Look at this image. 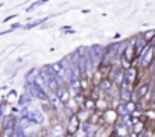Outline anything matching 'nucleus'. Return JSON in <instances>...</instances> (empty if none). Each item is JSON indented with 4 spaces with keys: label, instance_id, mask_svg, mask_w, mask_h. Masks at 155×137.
Masks as SVG:
<instances>
[{
    "label": "nucleus",
    "instance_id": "nucleus-1",
    "mask_svg": "<svg viewBox=\"0 0 155 137\" xmlns=\"http://www.w3.org/2000/svg\"><path fill=\"white\" fill-rule=\"evenodd\" d=\"M137 81H138V65H131L125 70V82L132 89L137 85Z\"/></svg>",
    "mask_w": 155,
    "mask_h": 137
},
{
    "label": "nucleus",
    "instance_id": "nucleus-2",
    "mask_svg": "<svg viewBox=\"0 0 155 137\" xmlns=\"http://www.w3.org/2000/svg\"><path fill=\"white\" fill-rule=\"evenodd\" d=\"M79 128H81V120L78 119L76 114H71V116L68 117V122H67V132L76 134Z\"/></svg>",
    "mask_w": 155,
    "mask_h": 137
},
{
    "label": "nucleus",
    "instance_id": "nucleus-3",
    "mask_svg": "<svg viewBox=\"0 0 155 137\" xmlns=\"http://www.w3.org/2000/svg\"><path fill=\"white\" fill-rule=\"evenodd\" d=\"M135 93H137V96H138V99L140 101H143L144 98H147V95L150 93V90H152V87H150V84L149 82H141L140 85H135Z\"/></svg>",
    "mask_w": 155,
    "mask_h": 137
},
{
    "label": "nucleus",
    "instance_id": "nucleus-4",
    "mask_svg": "<svg viewBox=\"0 0 155 137\" xmlns=\"http://www.w3.org/2000/svg\"><path fill=\"white\" fill-rule=\"evenodd\" d=\"M114 131H116V135H119V137H128V135L131 134L129 126L125 125L123 122H116V128H114Z\"/></svg>",
    "mask_w": 155,
    "mask_h": 137
},
{
    "label": "nucleus",
    "instance_id": "nucleus-5",
    "mask_svg": "<svg viewBox=\"0 0 155 137\" xmlns=\"http://www.w3.org/2000/svg\"><path fill=\"white\" fill-rule=\"evenodd\" d=\"M55 93H56V96L59 98V101H61L64 105H65V104L70 101V98H71V96H70V90H68L67 87H59Z\"/></svg>",
    "mask_w": 155,
    "mask_h": 137
},
{
    "label": "nucleus",
    "instance_id": "nucleus-6",
    "mask_svg": "<svg viewBox=\"0 0 155 137\" xmlns=\"http://www.w3.org/2000/svg\"><path fill=\"white\" fill-rule=\"evenodd\" d=\"M104 119H107L110 123H116L117 122V119H119V114H117V111L116 110H105L104 111Z\"/></svg>",
    "mask_w": 155,
    "mask_h": 137
},
{
    "label": "nucleus",
    "instance_id": "nucleus-7",
    "mask_svg": "<svg viewBox=\"0 0 155 137\" xmlns=\"http://www.w3.org/2000/svg\"><path fill=\"white\" fill-rule=\"evenodd\" d=\"M114 84H113V81L107 76V78H104L101 82H99V85H97V89L99 90H102V92H105V93H108L110 90H111V87H113Z\"/></svg>",
    "mask_w": 155,
    "mask_h": 137
},
{
    "label": "nucleus",
    "instance_id": "nucleus-8",
    "mask_svg": "<svg viewBox=\"0 0 155 137\" xmlns=\"http://www.w3.org/2000/svg\"><path fill=\"white\" fill-rule=\"evenodd\" d=\"M82 108H84V110H87V111H90V113H93V111L96 110V101H94L93 98H85Z\"/></svg>",
    "mask_w": 155,
    "mask_h": 137
},
{
    "label": "nucleus",
    "instance_id": "nucleus-9",
    "mask_svg": "<svg viewBox=\"0 0 155 137\" xmlns=\"http://www.w3.org/2000/svg\"><path fill=\"white\" fill-rule=\"evenodd\" d=\"M140 35L144 38V41H146V43H149V44H150V43L155 40V29H146V31H143Z\"/></svg>",
    "mask_w": 155,
    "mask_h": 137
},
{
    "label": "nucleus",
    "instance_id": "nucleus-10",
    "mask_svg": "<svg viewBox=\"0 0 155 137\" xmlns=\"http://www.w3.org/2000/svg\"><path fill=\"white\" fill-rule=\"evenodd\" d=\"M52 134H53L55 137H62V126H61V125L52 126Z\"/></svg>",
    "mask_w": 155,
    "mask_h": 137
},
{
    "label": "nucleus",
    "instance_id": "nucleus-11",
    "mask_svg": "<svg viewBox=\"0 0 155 137\" xmlns=\"http://www.w3.org/2000/svg\"><path fill=\"white\" fill-rule=\"evenodd\" d=\"M47 2H50V0H38V2H34V3L28 8V11H32V9H35V8H38V6H41V5L47 3Z\"/></svg>",
    "mask_w": 155,
    "mask_h": 137
},
{
    "label": "nucleus",
    "instance_id": "nucleus-12",
    "mask_svg": "<svg viewBox=\"0 0 155 137\" xmlns=\"http://www.w3.org/2000/svg\"><path fill=\"white\" fill-rule=\"evenodd\" d=\"M6 98H8V99H6L8 102H14V101H17V92H15V90H12V92H9Z\"/></svg>",
    "mask_w": 155,
    "mask_h": 137
},
{
    "label": "nucleus",
    "instance_id": "nucleus-13",
    "mask_svg": "<svg viewBox=\"0 0 155 137\" xmlns=\"http://www.w3.org/2000/svg\"><path fill=\"white\" fill-rule=\"evenodd\" d=\"M79 84H81V89H88V81H85V79H79Z\"/></svg>",
    "mask_w": 155,
    "mask_h": 137
},
{
    "label": "nucleus",
    "instance_id": "nucleus-14",
    "mask_svg": "<svg viewBox=\"0 0 155 137\" xmlns=\"http://www.w3.org/2000/svg\"><path fill=\"white\" fill-rule=\"evenodd\" d=\"M17 15H18V14H12V15H9V17H6V18H5V20H3V22H5V23H6V22H9V20H12V18H15V17H17Z\"/></svg>",
    "mask_w": 155,
    "mask_h": 137
},
{
    "label": "nucleus",
    "instance_id": "nucleus-15",
    "mask_svg": "<svg viewBox=\"0 0 155 137\" xmlns=\"http://www.w3.org/2000/svg\"><path fill=\"white\" fill-rule=\"evenodd\" d=\"M64 137H74V134H70V132H67V134H64Z\"/></svg>",
    "mask_w": 155,
    "mask_h": 137
},
{
    "label": "nucleus",
    "instance_id": "nucleus-16",
    "mask_svg": "<svg viewBox=\"0 0 155 137\" xmlns=\"http://www.w3.org/2000/svg\"><path fill=\"white\" fill-rule=\"evenodd\" d=\"M82 137H88V135H82Z\"/></svg>",
    "mask_w": 155,
    "mask_h": 137
}]
</instances>
